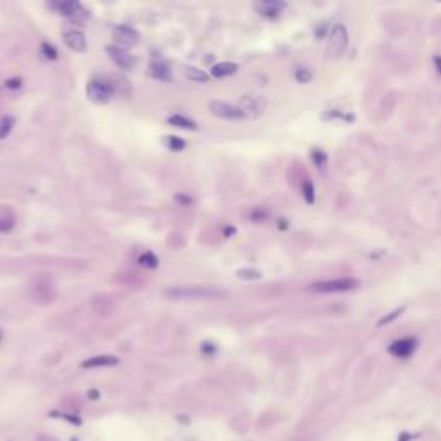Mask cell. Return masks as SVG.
<instances>
[{
    "instance_id": "6da1fadb",
    "label": "cell",
    "mask_w": 441,
    "mask_h": 441,
    "mask_svg": "<svg viewBox=\"0 0 441 441\" xmlns=\"http://www.w3.org/2000/svg\"><path fill=\"white\" fill-rule=\"evenodd\" d=\"M164 297L169 300H200V298H224V291L219 288H207V286H171L164 290Z\"/></svg>"
},
{
    "instance_id": "7a4b0ae2",
    "label": "cell",
    "mask_w": 441,
    "mask_h": 441,
    "mask_svg": "<svg viewBox=\"0 0 441 441\" xmlns=\"http://www.w3.org/2000/svg\"><path fill=\"white\" fill-rule=\"evenodd\" d=\"M360 286V281L353 278H338L328 279V281H319L310 286H307V291L310 293H343V291H353Z\"/></svg>"
},
{
    "instance_id": "3957f363",
    "label": "cell",
    "mask_w": 441,
    "mask_h": 441,
    "mask_svg": "<svg viewBox=\"0 0 441 441\" xmlns=\"http://www.w3.org/2000/svg\"><path fill=\"white\" fill-rule=\"evenodd\" d=\"M112 93H114L112 85L104 78H93L87 85L88 100H91L93 104H98V106L109 102L110 98H112Z\"/></svg>"
},
{
    "instance_id": "277c9868",
    "label": "cell",
    "mask_w": 441,
    "mask_h": 441,
    "mask_svg": "<svg viewBox=\"0 0 441 441\" xmlns=\"http://www.w3.org/2000/svg\"><path fill=\"white\" fill-rule=\"evenodd\" d=\"M348 47V31L347 26L341 23H336L329 30V42H328V53L329 57H339Z\"/></svg>"
},
{
    "instance_id": "5b68a950",
    "label": "cell",
    "mask_w": 441,
    "mask_h": 441,
    "mask_svg": "<svg viewBox=\"0 0 441 441\" xmlns=\"http://www.w3.org/2000/svg\"><path fill=\"white\" fill-rule=\"evenodd\" d=\"M209 109H211V112L215 117L226 119V121H242V119L247 117L238 106L223 102V100H212V102H209Z\"/></svg>"
},
{
    "instance_id": "8992f818",
    "label": "cell",
    "mask_w": 441,
    "mask_h": 441,
    "mask_svg": "<svg viewBox=\"0 0 441 441\" xmlns=\"http://www.w3.org/2000/svg\"><path fill=\"white\" fill-rule=\"evenodd\" d=\"M112 38L116 42V47H121V49H128L138 43L140 40V33L135 28L128 26V24H117L112 30Z\"/></svg>"
},
{
    "instance_id": "52a82bcc",
    "label": "cell",
    "mask_w": 441,
    "mask_h": 441,
    "mask_svg": "<svg viewBox=\"0 0 441 441\" xmlns=\"http://www.w3.org/2000/svg\"><path fill=\"white\" fill-rule=\"evenodd\" d=\"M265 106H267V102H265L264 97H260V95H245V97H242L238 107L243 110V114L247 117H257L264 112Z\"/></svg>"
},
{
    "instance_id": "ba28073f",
    "label": "cell",
    "mask_w": 441,
    "mask_h": 441,
    "mask_svg": "<svg viewBox=\"0 0 441 441\" xmlns=\"http://www.w3.org/2000/svg\"><path fill=\"white\" fill-rule=\"evenodd\" d=\"M417 348V338L407 336V338H400L389 345L388 352L396 358H408Z\"/></svg>"
},
{
    "instance_id": "9c48e42d",
    "label": "cell",
    "mask_w": 441,
    "mask_h": 441,
    "mask_svg": "<svg viewBox=\"0 0 441 441\" xmlns=\"http://www.w3.org/2000/svg\"><path fill=\"white\" fill-rule=\"evenodd\" d=\"M107 55L110 57V61L121 69H131L135 66V57L128 52V50L121 49V47L116 45H109L106 49Z\"/></svg>"
},
{
    "instance_id": "30bf717a",
    "label": "cell",
    "mask_w": 441,
    "mask_h": 441,
    "mask_svg": "<svg viewBox=\"0 0 441 441\" xmlns=\"http://www.w3.org/2000/svg\"><path fill=\"white\" fill-rule=\"evenodd\" d=\"M62 38H64V43L71 50H74V52H87L88 43H87V36H85L83 31L66 30L64 33H62Z\"/></svg>"
},
{
    "instance_id": "8fae6325",
    "label": "cell",
    "mask_w": 441,
    "mask_h": 441,
    "mask_svg": "<svg viewBox=\"0 0 441 441\" xmlns=\"http://www.w3.org/2000/svg\"><path fill=\"white\" fill-rule=\"evenodd\" d=\"M253 7L264 18H278L281 14V11L286 9V2H281V0H262V2L253 4Z\"/></svg>"
},
{
    "instance_id": "7c38bea8",
    "label": "cell",
    "mask_w": 441,
    "mask_h": 441,
    "mask_svg": "<svg viewBox=\"0 0 441 441\" xmlns=\"http://www.w3.org/2000/svg\"><path fill=\"white\" fill-rule=\"evenodd\" d=\"M119 364V358L116 355H95L81 362L83 369H95V367H112Z\"/></svg>"
},
{
    "instance_id": "4fadbf2b",
    "label": "cell",
    "mask_w": 441,
    "mask_h": 441,
    "mask_svg": "<svg viewBox=\"0 0 441 441\" xmlns=\"http://www.w3.org/2000/svg\"><path fill=\"white\" fill-rule=\"evenodd\" d=\"M57 11L61 12L66 18H79V16H87V11L83 9V5L76 2V0H68V2H61L57 4Z\"/></svg>"
},
{
    "instance_id": "5bb4252c",
    "label": "cell",
    "mask_w": 441,
    "mask_h": 441,
    "mask_svg": "<svg viewBox=\"0 0 441 441\" xmlns=\"http://www.w3.org/2000/svg\"><path fill=\"white\" fill-rule=\"evenodd\" d=\"M238 71L236 62H217L211 68V76L214 78H226Z\"/></svg>"
},
{
    "instance_id": "9a60e30c",
    "label": "cell",
    "mask_w": 441,
    "mask_h": 441,
    "mask_svg": "<svg viewBox=\"0 0 441 441\" xmlns=\"http://www.w3.org/2000/svg\"><path fill=\"white\" fill-rule=\"evenodd\" d=\"M150 74L155 79H169L171 78V69L169 64L162 59H155L150 62Z\"/></svg>"
},
{
    "instance_id": "2e32d148",
    "label": "cell",
    "mask_w": 441,
    "mask_h": 441,
    "mask_svg": "<svg viewBox=\"0 0 441 441\" xmlns=\"http://www.w3.org/2000/svg\"><path fill=\"white\" fill-rule=\"evenodd\" d=\"M167 123L171 126H176V128H181V129H196V123L190 117H185L181 114H173V116L167 117Z\"/></svg>"
},
{
    "instance_id": "e0dca14e",
    "label": "cell",
    "mask_w": 441,
    "mask_h": 441,
    "mask_svg": "<svg viewBox=\"0 0 441 441\" xmlns=\"http://www.w3.org/2000/svg\"><path fill=\"white\" fill-rule=\"evenodd\" d=\"M185 76L193 81V83H207L211 76L204 71V69H198V68H193V66H186L185 68Z\"/></svg>"
},
{
    "instance_id": "ac0fdd59",
    "label": "cell",
    "mask_w": 441,
    "mask_h": 441,
    "mask_svg": "<svg viewBox=\"0 0 441 441\" xmlns=\"http://www.w3.org/2000/svg\"><path fill=\"white\" fill-rule=\"evenodd\" d=\"M16 126V117L14 116H2L0 117V140L7 138L11 135V131Z\"/></svg>"
},
{
    "instance_id": "d6986e66",
    "label": "cell",
    "mask_w": 441,
    "mask_h": 441,
    "mask_svg": "<svg viewBox=\"0 0 441 441\" xmlns=\"http://www.w3.org/2000/svg\"><path fill=\"white\" fill-rule=\"evenodd\" d=\"M140 265H143L147 269H157L159 267V257L154 252H145L140 255L138 259Z\"/></svg>"
},
{
    "instance_id": "ffe728a7",
    "label": "cell",
    "mask_w": 441,
    "mask_h": 441,
    "mask_svg": "<svg viewBox=\"0 0 441 441\" xmlns=\"http://www.w3.org/2000/svg\"><path fill=\"white\" fill-rule=\"evenodd\" d=\"M302 195H303V200H305L309 205H312L314 202H316V188H314V183L310 181V179H305V181H303Z\"/></svg>"
},
{
    "instance_id": "44dd1931",
    "label": "cell",
    "mask_w": 441,
    "mask_h": 441,
    "mask_svg": "<svg viewBox=\"0 0 441 441\" xmlns=\"http://www.w3.org/2000/svg\"><path fill=\"white\" fill-rule=\"evenodd\" d=\"M236 276L240 279H243V281H257V279L262 278V274L259 271H255V269H238Z\"/></svg>"
},
{
    "instance_id": "7402d4cb",
    "label": "cell",
    "mask_w": 441,
    "mask_h": 441,
    "mask_svg": "<svg viewBox=\"0 0 441 441\" xmlns=\"http://www.w3.org/2000/svg\"><path fill=\"white\" fill-rule=\"evenodd\" d=\"M40 52H42V55L45 57V59H49V61H55L57 57H59L57 49L49 42H43L42 45H40Z\"/></svg>"
},
{
    "instance_id": "603a6c76",
    "label": "cell",
    "mask_w": 441,
    "mask_h": 441,
    "mask_svg": "<svg viewBox=\"0 0 441 441\" xmlns=\"http://www.w3.org/2000/svg\"><path fill=\"white\" fill-rule=\"evenodd\" d=\"M167 147L171 148L173 152H181L185 150L186 147V141L183 138H179V136H167Z\"/></svg>"
},
{
    "instance_id": "cb8c5ba5",
    "label": "cell",
    "mask_w": 441,
    "mask_h": 441,
    "mask_svg": "<svg viewBox=\"0 0 441 441\" xmlns=\"http://www.w3.org/2000/svg\"><path fill=\"white\" fill-rule=\"evenodd\" d=\"M312 78H314V74H312L310 69H307V68L295 69V79H297L298 83H309Z\"/></svg>"
},
{
    "instance_id": "d4e9b609",
    "label": "cell",
    "mask_w": 441,
    "mask_h": 441,
    "mask_svg": "<svg viewBox=\"0 0 441 441\" xmlns=\"http://www.w3.org/2000/svg\"><path fill=\"white\" fill-rule=\"evenodd\" d=\"M310 155H312L314 164H316L317 167H320V169H322V167L326 166V162H328V157H326V154L322 150H317L316 148V150H312V154Z\"/></svg>"
},
{
    "instance_id": "484cf974",
    "label": "cell",
    "mask_w": 441,
    "mask_h": 441,
    "mask_svg": "<svg viewBox=\"0 0 441 441\" xmlns=\"http://www.w3.org/2000/svg\"><path fill=\"white\" fill-rule=\"evenodd\" d=\"M174 202L177 205H181V207H188V205L193 204V198L190 195H186V193H176L174 195Z\"/></svg>"
},
{
    "instance_id": "4316f807",
    "label": "cell",
    "mask_w": 441,
    "mask_h": 441,
    "mask_svg": "<svg viewBox=\"0 0 441 441\" xmlns=\"http://www.w3.org/2000/svg\"><path fill=\"white\" fill-rule=\"evenodd\" d=\"M404 310H405L404 307H400V309H395L391 314H388V316L383 317V319H381L379 322H377V324H379V326H385V324H388V322H393V320H395L396 317L402 316V312H404Z\"/></svg>"
},
{
    "instance_id": "83f0119b",
    "label": "cell",
    "mask_w": 441,
    "mask_h": 441,
    "mask_svg": "<svg viewBox=\"0 0 441 441\" xmlns=\"http://www.w3.org/2000/svg\"><path fill=\"white\" fill-rule=\"evenodd\" d=\"M250 219H252L253 223H264L265 219H267V211H264V209H255V211H252V214H250Z\"/></svg>"
},
{
    "instance_id": "f1b7e54d",
    "label": "cell",
    "mask_w": 441,
    "mask_h": 441,
    "mask_svg": "<svg viewBox=\"0 0 441 441\" xmlns=\"http://www.w3.org/2000/svg\"><path fill=\"white\" fill-rule=\"evenodd\" d=\"M50 415H53V417H61V419H68L71 424H81V419L76 417V415H71V414H64V412H52Z\"/></svg>"
},
{
    "instance_id": "f546056e",
    "label": "cell",
    "mask_w": 441,
    "mask_h": 441,
    "mask_svg": "<svg viewBox=\"0 0 441 441\" xmlns=\"http://www.w3.org/2000/svg\"><path fill=\"white\" fill-rule=\"evenodd\" d=\"M21 87H23V79H21V78H9V79H5V88H9V90H19Z\"/></svg>"
},
{
    "instance_id": "4dcf8cb0",
    "label": "cell",
    "mask_w": 441,
    "mask_h": 441,
    "mask_svg": "<svg viewBox=\"0 0 441 441\" xmlns=\"http://www.w3.org/2000/svg\"><path fill=\"white\" fill-rule=\"evenodd\" d=\"M12 228H14V221L12 219H0V231H11Z\"/></svg>"
},
{
    "instance_id": "1f68e13d",
    "label": "cell",
    "mask_w": 441,
    "mask_h": 441,
    "mask_svg": "<svg viewBox=\"0 0 441 441\" xmlns=\"http://www.w3.org/2000/svg\"><path fill=\"white\" fill-rule=\"evenodd\" d=\"M200 350L204 352L205 355H214V353H215V345H214V343H209V341H205V343L200 345Z\"/></svg>"
},
{
    "instance_id": "d6a6232c",
    "label": "cell",
    "mask_w": 441,
    "mask_h": 441,
    "mask_svg": "<svg viewBox=\"0 0 441 441\" xmlns=\"http://www.w3.org/2000/svg\"><path fill=\"white\" fill-rule=\"evenodd\" d=\"M434 68H436V71L441 74V57H440V55L434 57Z\"/></svg>"
},
{
    "instance_id": "836d02e7",
    "label": "cell",
    "mask_w": 441,
    "mask_h": 441,
    "mask_svg": "<svg viewBox=\"0 0 441 441\" xmlns=\"http://www.w3.org/2000/svg\"><path fill=\"white\" fill-rule=\"evenodd\" d=\"M98 396H100V393H98L97 389H90V391H88V398H91V400H98Z\"/></svg>"
},
{
    "instance_id": "e575fe53",
    "label": "cell",
    "mask_w": 441,
    "mask_h": 441,
    "mask_svg": "<svg viewBox=\"0 0 441 441\" xmlns=\"http://www.w3.org/2000/svg\"><path fill=\"white\" fill-rule=\"evenodd\" d=\"M234 233H236V229H234L233 226H229V228H226V229H224V236H233Z\"/></svg>"
},
{
    "instance_id": "d590c367",
    "label": "cell",
    "mask_w": 441,
    "mask_h": 441,
    "mask_svg": "<svg viewBox=\"0 0 441 441\" xmlns=\"http://www.w3.org/2000/svg\"><path fill=\"white\" fill-rule=\"evenodd\" d=\"M288 228V223L284 221V219H279V229H286Z\"/></svg>"
},
{
    "instance_id": "8d00e7d4",
    "label": "cell",
    "mask_w": 441,
    "mask_h": 441,
    "mask_svg": "<svg viewBox=\"0 0 441 441\" xmlns=\"http://www.w3.org/2000/svg\"><path fill=\"white\" fill-rule=\"evenodd\" d=\"M2 336H4V331H2V328H0V341H2Z\"/></svg>"
}]
</instances>
